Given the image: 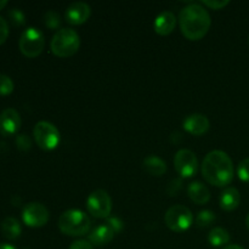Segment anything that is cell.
Wrapping results in <instances>:
<instances>
[{
	"mask_svg": "<svg viewBox=\"0 0 249 249\" xmlns=\"http://www.w3.org/2000/svg\"><path fill=\"white\" fill-rule=\"evenodd\" d=\"M220 202L221 209L226 212H232L240 206L241 203V195L236 187H228L220 194Z\"/></svg>",
	"mask_w": 249,
	"mask_h": 249,
	"instance_id": "cell-17",
	"label": "cell"
},
{
	"mask_svg": "<svg viewBox=\"0 0 249 249\" xmlns=\"http://www.w3.org/2000/svg\"><path fill=\"white\" fill-rule=\"evenodd\" d=\"M246 225H247V228L249 230V214L247 215V218H246Z\"/></svg>",
	"mask_w": 249,
	"mask_h": 249,
	"instance_id": "cell-34",
	"label": "cell"
},
{
	"mask_svg": "<svg viewBox=\"0 0 249 249\" xmlns=\"http://www.w3.org/2000/svg\"><path fill=\"white\" fill-rule=\"evenodd\" d=\"M79 34L71 28L58 29L51 39L50 48L55 56L61 58L71 57L79 50Z\"/></svg>",
	"mask_w": 249,
	"mask_h": 249,
	"instance_id": "cell-4",
	"label": "cell"
},
{
	"mask_svg": "<svg viewBox=\"0 0 249 249\" xmlns=\"http://www.w3.org/2000/svg\"><path fill=\"white\" fill-rule=\"evenodd\" d=\"M18 46L26 57L34 58L39 56L45 46V38L41 31L36 27H28L19 36Z\"/></svg>",
	"mask_w": 249,
	"mask_h": 249,
	"instance_id": "cell-5",
	"label": "cell"
},
{
	"mask_svg": "<svg viewBox=\"0 0 249 249\" xmlns=\"http://www.w3.org/2000/svg\"><path fill=\"white\" fill-rule=\"evenodd\" d=\"M6 5H7V0H0V10L4 9Z\"/></svg>",
	"mask_w": 249,
	"mask_h": 249,
	"instance_id": "cell-33",
	"label": "cell"
},
{
	"mask_svg": "<svg viewBox=\"0 0 249 249\" xmlns=\"http://www.w3.org/2000/svg\"><path fill=\"white\" fill-rule=\"evenodd\" d=\"M175 26H177V17L172 11L160 12L153 22L155 32L160 36H169L174 31Z\"/></svg>",
	"mask_w": 249,
	"mask_h": 249,
	"instance_id": "cell-14",
	"label": "cell"
},
{
	"mask_svg": "<svg viewBox=\"0 0 249 249\" xmlns=\"http://www.w3.org/2000/svg\"><path fill=\"white\" fill-rule=\"evenodd\" d=\"M187 195L192 202L199 204V206L208 203L209 199H211V191L201 181L191 182L187 187Z\"/></svg>",
	"mask_w": 249,
	"mask_h": 249,
	"instance_id": "cell-16",
	"label": "cell"
},
{
	"mask_svg": "<svg viewBox=\"0 0 249 249\" xmlns=\"http://www.w3.org/2000/svg\"><path fill=\"white\" fill-rule=\"evenodd\" d=\"M7 36H9V24L4 17L0 16V45L5 43Z\"/></svg>",
	"mask_w": 249,
	"mask_h": 249,
	"instance_id": "cell-28",
	"label": "cell"
},
{
	"mask_svg": "<svg viewBox=\"0 0 249 249\" xmlns=\"http://www.w3.org/2000/svg\"><path fill=\"white\" fill-rule=\"evenodd\" d=\"M202 4L208 6L209 9L220 10L224 9L226 5L230 4V1H229V0H213V1H212V0H204V1H202Z\"/></svg>",
	"mask_w": 249,
	"mask_h": 249,
	"instance_id": "cell-27",
	"label": "cell"
},
{
	"mask_svg": "<svg viewBox=\"0 0 249 249\" xmlns=\"http://www.w3.org/2000/svg\"><path fill=\"white\" fill-rule=\"evenodd\" d=\"M114 236H116V231L106 223L92 230V232L89 235V242L100 247V246H105L111 242Z\"/></svg>",
	"mask_w": 249,
	"mask_h": 249,
	"instance_id": "cell-15",
	"label": "cell"
},
{
	"mask_svg": "<svg viewBox=\"0 0 249 249\" xmlns=\"http://www.w3.org/2000/svg\"><path fill=\"white\" fill-rule=\"evenodd\" d=\"M165 225L174 232H184L192 225L194 216L187 207L177 204L170 207L164 215Z\"/></svg>",
	"mask_w": 249,
	"mask_h": 249,
	"instance_id": "cell-7",
	"label": "cell"
},
{
	"mask_svg": "<svg viewBox=\"0 0 249 249\" xmlns=\"http://www.w3.org/2000/svg\"><path fill=\"white\" fill-rule=\"evenodd\" d=\"M87 209L97 219L108 218L112 211V199L105 190H95L87 199Z\"/></svg>",
	"mask_w": 249,
	"mask_h": 249,
	"instance_id": "cell-8",
	"label": "cell"
},
{
	"mask_svg": "<svg viewBox=\"0 0 249 249\" xmlns=\"http://www.w3.org/2000/svg\"><path fill=\"white\" fill-rule=\"evenodd\" d=\"M9 18L15 26H23L26 22L24 14L19 9H11L9 11Z\"/></svg>",
	"mask_w": 249,
	"mask_h": 249,
	"instance_id": "cell-24",
	"label": "cell"
},
{
	"mask_svg": "<svg viewBox=\"0 0 249 249\" xmlns=\"http://www.w3.org/2000/svg\"><path fill=\"white\" fill-rule=\"evenodd\" d=\"M212 19L208 11L199 4H190L179 14L181 33L189 40H199L208 33Z\"/></svg>",
	"mask_w": 249,
	"mask_h": 249,
	"instance_id": "cell-2",
	"label": "cell"
},
{
	"mask_svg": "<svg viewBox=\"0 0 249 249\" xmlns=\"http://www.w3.org/2000/svg\"><path fill=\"white\" fill-rule=\"evenodd\" d=\"M0 249H16L14 247V246L9 245V243H1L0 245Z\"/></svg>",
	"mask_w": 249,
	"mask_h": 249,
	"instance_id": "cell-31",
	"label": "cell"
},
{
	"mask_svg": "<svg viewBox=\"0 0 249 249\" xmlns=\"http://www.w3.org/2000/svg\"><path fill=\"white\" fill-rule=\"evenodd\" d=\"M174 167L181 178H191L198 170V160L192 151L182 148L175 155Z\"/></svg>",
	"mask_w": 249,
	"mask_h": 249,
	"instance_id": "cell-10",
	"label": "cell"
},
{
	"mask_svg": "<svg viewBox=\"0 0 249 249\" xmlns=\"http://www.w3.org/2000/svg\"><path fill=\"white\" fill-rule=\"evenodd\" d=\"M202 175L207 182L218 187H224L233 179V163L224 151H212L202 163Z\"/></svg>",
	"mask_w": 249,
	"mask_h": 249,
	"instance_id": "cell-1",
	"label": "cell"
},
{
	"mask_svg": "<svg viewBox=\"0 0 249 249\" xmlns=\"http://www.w3.org/2000/svg\"><path fill=\"white\" fill-rule=\"evenodd\" d=\"M22 220L31 228H41L49 221L48 208L39 202H31L22 211Z\"/></svg>",
	"mask_w": 249,
	"mask_h": 249,
	"instance_id": "cell-9",
	"label": "cell"
},
{
	"mask_svg": "<svg viewBox=\"0 0 249 249\" xmlns=\"http://www.w3.org/2000/svg\"><path fill=\"white\" fill-rule=\"evenodd\" d=\"M107 224L116 231V233L121 232L122 229H123V223L118 218H108L107 219Z\"/></svg>",
	"mask_w": 249,
	"mask_h": 249,
	"instance_id": "cell-30",
	"label": "cell"
},
{
	"mask_svg": "<svg viewBox=\"0 0 249 249\" xmlns=\"http://www.w3.org/2000/svg\"><path fill=\"white\" fill-rule=\"evenodd\" d=\"M34 140L36 145L44 151L55 150L60 143V131L53 124L49 122H38L33 130Z\"/></svg>",
	"mask_w": 249,
	"mask_h": 249,
	"instance_id": "cell-6",
	"label": "cell"
},
{
	"mask_svg": "<svg viewBox=\"0 0 249 249\" xmlns=\"http://www.w3.org/2000/svg\"><path fill=\"white\" fill-rule=\"evenodd\" d=\"M237 175L240 180L245 182H249V157L243 160L242 162L238 164L237 168Z\"/></svg>",
	"mask_w": 249,
	"mask_h": 249,
	"instance_id": "cell-25",
	"label": "cell"
},
{
	"mask_svg": "<svg viewBox=\"0 0 249 249\" xmlns=\"http://www.w3.org/2000/svg\"><path fill=\"white\" fill-rule=\"evenodd\" d=\"M14 82L11 78L6 74H0V95L6 96L14 91Z\"/></svg>",
	"mask_w": 249,
	"mask_h": 249,
	"instance_id": "cell-23",
	"label": "cell"
},
{
	"mask_svg": "<svg viewBox=\"0 0 249 249\" xmlns=\"http://www.w3.org/2000/svg\"><path fill=\"white\" fill-rule=\"evenodd\" d=\"M44 21H45L46 27L50 29H56L61 26V16L58 12L55 10H49L45 15H44Z\"/></svg>",
	"mask_w": 249,
	"mask_h": 249,
	"instance_id": "cell-22",
	"label": "cell"
},
{
	"mask_svg": "<svg viewBox=\"0 0 249 249\" xmlns=\"http://www.w3.org/2000/svg\"><path fill=\"white\" fill-rule=\"evenodd\" d=\"M223 249H245V248L241 247V246H238V245H229V246H226V247H224Z\"/></svg>",
	"mask_w": 249,
	"mask_h": 249,
	"instance_id": "cell-32",
	"label": "cell"
},
{
	"mask_svg": "<svg viewBox=\"0 0 249 249\" xmlns=\"http://www.w3.org/2000/svg\"><path fill=\"white\" fill-rule=\"evenodd\" d=\"M90 14H91V10H90V6L87 2L77 1L73 2L67 7L65 17L66 21L70 24L78 26V24L85 23L89 19Z\"/></svg>",
	"mask_w": 249,
	"mask_h": 249,
	"instance_id": "cell-12",
	"label": "cell"
},
{
	"mask_svg": "<svg viewBox=\"0 0 249 249\" xmlns=\"http://www.w3.org/2000/svg\"><path fill=\"white\" fill-rule=\"evenodd\" d=\"M16 146L19 151H28L32 147V140L26 134H19L16 136Z\"/></svg>",
	"mask_w": 249,
	"mask_h": 249,
	"instance_id": "cell-26",
	"label": "cell"
},
{
	"mask_svg": "<svg viewBox=\"0 0 249 249\" xmlns=\"http://www.w3.org/2000/svg\"><path fill=\"white\" fill-rule=\"evenodd\" d=\"M143 168L148 174L153 177H162L167 172V164L158 156H147L143 160Z\"/></svg>",
	"mask_w": 249,
	"mask_h": 249,
	"instance_id": "cell-18",
	"label": "cell"
},
{
	"mask_svg": "<svg viewBox=\"0 0 249 249\" xmlns=\"http://www.w3.org/2000/svg\"><path fill=\"white\" fill-rule=\"evenodd\" d=\"M216 215L214 212L212 211H202L197 214L196 218V224L198 228H208L212 224L215 223Z\"/></svg>",
	"mask_w": 249,
	"mask_h": 249,
	"instance_id": "cell-21",
	"label": "cell"
},
{
	"mask_svg": "<svg viewBox=\"0 0 249 249\" xmlns=\"http://www.w3.org/2000/svg\"><path fill=\"white\" fill-rule=\"evenodd\" d=\"M90 219L84 212L77 209H70L63 212L58 219V228L61 232L67 236H84L89 232Z\"/></svg>",
	"mask_w": 249,
	"mask_h": 249,
	"instance_id": "cell-3",
	"label": "cell"
},
{
	"mask_svg": "<svg viewBox=\"0 0 249 249\" xmlns=\"http://www.w3.org/2000/svg\"><path fill=\"white\" fill-rule=\"evenodd\" d=\"M248 41H249V39H248Z\"/></svg>",
	"mask_w": 249,
	"mask_h": 249,
	"instance_id": "cell-35",
	"label": "cell"
},
{
	"mask_svg": "<svg viewBox=\"0 0 249 249\" xmlns=\"http://www.w3.org/2000/svg\"><path fill=\"white\" fill-rule=\"evenodd\" d=\"M70 249H94V247H92V245L89 241L78 240L74 241V242L70 246Z\"/></svg>",
	"mask_w": 249,
	"mask_h": 249,
	"instance_id": "cell-29",
	"label": "cell"
},
{
	"mask_svg": "<svg viewBox=\"0 0 249 249\" xmlns=\"http://www.w3.org/2000/svg\"><path fill=\"white\" fill-rule=\"evenodd\" d=\"M1 232L7 240H16L21 236V224L16 218L7 216L1 221Z\"/></svg>",
	"mask_w": 249,
	"mask_h": 249,
	"instance_id": "cell-19",
	"label": "cell"
},
{
	"mask_svg": "<svg viewBox=\"0 0 249 249\" xmlns=\"http://www.w3.org/2000/svg\"><path fill=\"white\" fill-rule=\"evenodd\" d=\"M21 124V116L15 108H6L0 113V133L4 136L15 135Z\"/></svg>",
	"mask_w": 249,
	"mask_h": 249,
	"instance_id": "cell-11",
	"label": "cell"
},
{
	"mask_svg": "<svg viewBox=\"0 0 249 249\" xmlns=\"http://www.w3.org/2000/svg\"><path fill=\"white\" fill-rule=\"evenodd\" d=\"M208 241L213 247H223L230 242V233L223 228H214L209 232Z\"/></svg>",
	"mask_w": 249,
	"mask_h": 249,
	"instance_id": "cell-20",
	"label": "cell"
},
{
	"mask_svg": "<svg viewBox=\"0 0 249 249\" xmlns=\"http://www.w3.org/2000/svg\"><path fill=\"white\" fill-rule=\"evenodd\" d=\"M209 119L201 113H194L187 116L182 122V126L189 134L195 136H201L206 134L209 129Z\"/></svg>",
	"mask_w": 249,
	"mask_h": 249,
	"instance_id": "cell-13",
	"label": "cell"
}]
</instances>
